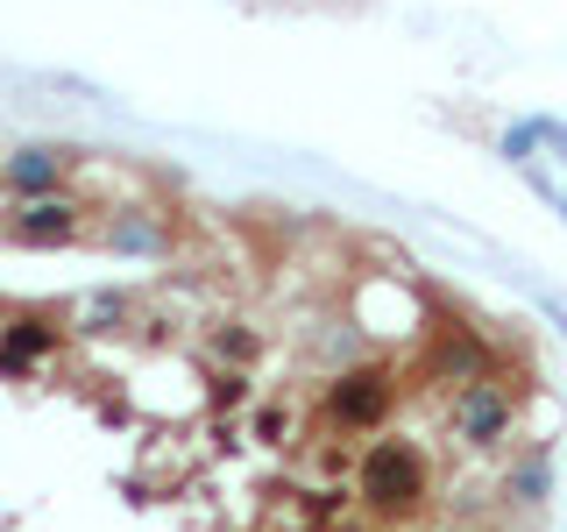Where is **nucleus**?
<instances>
[{
    "mask_svg": "<svg viewBox=\"0 0 567 532\" xmlns=\"http://www.w3.org/2000/svg\"><path fill=\"white\" fill-rule=\"evenodd\" d=\"M504 490L518 497V504H546V490H554V469H546V448H532V454H518V461H511Z\"/></svg>",
    "mask_w": 567,
    "mask_h": 532,
    "instance_id": "6e6552de",
    "label": "nucleus"
},
{
    "mask_svg": "<svg viewBox=\"0 0 567 532\" xmlns=\"http://www.w3.org/2000/svg\"><path fill=\"white\" fill-rule=\"evenodd\" d=\"M511 419H518V405H511V390L496 377L454 390V433L468 440V448H496V440L511 433Z\"/></svg>",
    "mask_w": 567,
    "mask_h": 532,
    "instance_id": "7ed1b4c3",
    "label": "nucleus"
},
{
    "mask_svg": "<svg viewBox=\"0 0 567 532\" xmlns=\"http://www.w3.org/2000/svg\"><path fill=\"white\" fill-rule=\"evenodd\" d=\"M58 341H64V327H58L50 313L8 319V327H0V377H29L43 355H58Z\"/></svg>",
    "mask_w": 567,
    "mask_h": 532,
    "instance_id": "20e7f679",
    "label": "nucleus"
},
{
    "mask_svg": "<svg viewBox=\"0 0 567 532\" xmlns=\"http://www.w3.org/2000/svg\"><path fill=\"white\" fill-rule=\"evenodd\" d=\"M390 405H398V377H390L383 362L341 369V377L327 383V419L341 426V433H377L390 419Z\"/></svg>",
    "mask_w": 567,
    "mask_h": 532,
    "instance_id": "f03ea898",
    "label": "nucleus"
},
{
    "mask_svg": "<svg viewBox=\"0 0 567 532\" xmlns=\"http://www.w3.org/2000/svg\"><path fill=\"white\" fill-rule=\"evenodd\" d=\"M8 235L29 242V248H58V242L79 235V200H64V192H50V200H29V206L8 221Z\"/></svg>",
    "mask_w": 567,
    "mask_h": 532,
    "instance_id": "39448f33",
    "label": "nucleus"
},
{
    "mask_svg": "<svg viewBox=\"0 0 567 532\" xmlns=\"http://www.w3.org/2000/svg\"><path fill=\"white\" fill-rule=\"evenodd\" d=\"M58 177H64V150H22L8 164V185L22 192V200H50V192H58Z\"/></svg>",
    "mask_w": 567,
    "mask_h": 532,
    "instance_id": "0eeeda50",
    "label": "nucleus"
},
{
    "mask_svg": "<svg viewBox=\"0 0 567 532\" xmlns=\"http://www.w3.org/2000/svg\"><path fill=\"white\" fill-rule=\"evenodd\" d=\"M248 398V377L241 369H227V377H213V405H241Z\"/></svg>",
    "mask_w": 567,
    "mask_h": 532,
    "instance_id": "f8f14e48",
    "label": "nucleus"
},
{
    "mask_svg": "<svg viewBox=\"0 0 567 532\" xmlns=\"http://www.w3.org/2000/svg\"><path fill=\"white\" fill-rule=\"evenodd\" d=\"M256 440H262V448H284V440H291V412H284V405H262V412H256Z\"/></svg>",
    "mask_w": 567,
    "mask_h": 532,
    "instance_id": "9d476101",
    "label": "nucleus"
},
{
    "mask_svg": "<svg viewBox=\"0 0 567 532\" xmlns=\"http://www.w3.org/2000/svg\"><path fill=\"white\" fill-rule=\"evenodd\" d=\"M354 497L377 519H419L433 497V469H425L419 440H369L362 469H354Z\"/></svg>",
    "mask_w": 567,
    "mask_h": 532,
    "instance_id": "f257e3e1",
    "label": "nucleus"
},
{
    "mask_svg": "<svg viewBox=\"0 0 567 532\" xmlns=\"http://www.w3.org/2000/svg\"><path fill=\"white\" fill-rule=\"evenodd\" d=\"M440 369H447L454 383H483L489 377V348L475 341L468 327H440Z\"/></svg>",
    "mask_w": 567,
    "mask_h": 532,
    "instance_id": "423d86ee",
    "label": "nucleus"
},
{
    "mask_svg": "<svg viewBox=\"0 0 567 532\" xmlns=\"http://www.w3.org/2000/svg\"><path fill=\"white\" fill-rule=\"evenodd\" d=\"M106 242H114V248H128V256H156V248H164V227H156V221H121Z\"/></svg>",
    "mask_w": 567,
    "mask_h": 532,
    "instance_id": "1a4fd4ad",
    "label": "nucleus"
},
{
    "mask_svg": "<svg viewBox=\"0 0 567 532\" xmlns=\"http://www.w3.org/2000/svg\"><path fill=\"white\" fill-rule=\"evenodd\" d=\"M213 348H220L227 362H256V348H262V341H256L248 327H220V341H213Z\"/></svg>",
    "mask_w": 567,
    "mask_h": 532,
    "instance_id": "9b49d317",
    "label": "nucleus"
}]
</instances>
